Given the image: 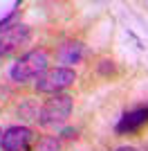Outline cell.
I'll return each mask as SVG.
<instances>
[{"mask_svg":"<svg viewBox=\"0 0 148 151\" xmlns=\"http://www.w3.org/2000/svg\"><path fill=\"white\" fill-rule=\"evenodd\" d=\"M47 65H49V54L45 50H29L27 54L16 59V63L9 70V77L16 83H27L34 79H41L49 70Z\"/></svg>","mask_w":148,"mask_h":151,"instance_id":"obj_1","label":"cell"},{"mask_svg":"<svg viewBox=\"0 0 148 151\" xmlns=\"http://www.w3.org/2000/svg\"><path fill=\"white\" fill-rule=\"evenodd\" d=\"M76 81V72L68 65H58V68L47 70L41 79L36 81V93L41 95H61L65 88H70Z\"/></svg>","mask_w":148,"mask_h":151,"instance_id":"obj_2","label":"cell"},{"mask_svg":"<svg viewBox=\"0 0 148 151\" xmlns=\"http://www.w3.org/2000/svg\"><path fill=\"white\" fill-rule=\"evenodd\" d=\"M72 106H74V99L70 97V95H65V93L52 95V97L43 104V108H41L38 122H41L43 126L63 124V122L70 117V113H72Z\"/></svg>","mask_w":148,"mask_h":151,"instance_id":"obj_3","label":"cell"},{"mask_svg":"<svg viewBox=\"0 0 148 151\" xmlns=\"http://www.w3.org/2000/svg\"><path fill=\"white\" fill-rule=\"evenodd\" d=\"M29 38H31V32L27 25H23V23L9 25L5 32H0V57H7V54L16 52L20 45L29 43Z\"/></svg>","mask_w":148,"mask_h":151,"instance_id":"obj_4","label":"cell"},{"mask_svg":"<svg viewBox=\"0 0 148 151\" xmlns=\"http://www.w3.org/2000/svg\"><path fill=\"white\" fill-rule=\"evenodd\" d=\"M31 140H34L31 129H27V126H9L2 133L0 147H2V151H27Z\"/></svg>","mask_w":148,"mask_h":151,"instance_id":"obj_5","label":"cell"},{"mask_svg":"<svg viewBox=\"0 0 148 151\" xmlns=\"http://www.w3.org/2000/svg\"><path fill=\"white\" fill-rule=\"evenodd\" d=\"M146 122H148V108L139 106V108H132V111H128V113H123L121 120H119L117 126H115V131H117L119 135L137 133L142 126H146Z\"/></svg>","mask_w":148,"mask_h":151,"instance_id":"obj_6","label":"cell"},{"mask_svg":"<svg viewBox=\"0 0 148 151\" xmlns=\"http://www.w3.org/2000/svg\"><path fill=\"white\" fill-rule=\"evenodd\" d=\"M83 54H85V47H83V43H79V41H70V43H63L61 47H58V52H56V59L61 63H79L81 59H83Z\"/></svg>","mask_w":148,"mask_h":151,"instance_id":"obj_7","label":"cell"},{"mask_svg":"<svg viewBox=\"0 0 148 151\" xmlns=\"http://www.w3.org/2000/svg\"><path fill=\"white\" fill-rule=\"evenodd\" d=\"M34 151H61V140L56 135H45L38 140V145L34 147Z\"/></svg>","mask_w":148,"mask_h":151,"instance_id":"obj_8","label":"cell"},{"mask_svg":"<svg viewBox=\"0 0 148 151\" xmlns=\"http://www.w3.org/2000/svg\"><path fill=\"white\" fill-rule=\"evenodd\" d=\"M115 151H139V149H135V147H119V149H115Z\"/></svg>","mask_w":148,"mask_h":151,"instance_id":"obj_9","label":"cell"},{"mask_svg":"<svg viewBox=\"0 0 148 151\" xmlns=\"http://www.w3.org/2000/svg\"><path fill=\"white\" fill-rule=\"evenodd\" d=\"M0 140H2V129H0Z\"/></svg>","mask_w":148,"mask_h":151,"instance_id":"obj_10","label":"cell"}]
</instances>
